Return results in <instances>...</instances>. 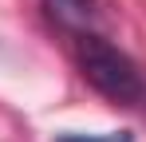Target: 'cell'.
<instances>
[{
	"label": "cell",
	"instance_id": "obj_1",
	"mask_svg": "<svg viewBox=\"0 0 146 142\" xmlns=\"http://www.w3.org/2000/svg\"><path fill=\"white\" fill-rule=\"evenodd\" d=\"M75 59H79L83 79H87L99 95H107L111 103L138 107L146 99L142 71L134 67V59H130L126 51H119L111 40H103L95 32H79V40H75Z\"/></svg>",
	"mask_w": 146,
	"mask_h": 142
},
{
	"label": "cell",
	"instance_id": "obj_2",
	"mask_svg": "<svg viewBox=\"0 0 146 142\" xmlns=\"http://www.w3.org/2000/svg\"><path fill=\"white\" fill-rule=\"evenodd\" d=\"M44 8L59 28L71 32H87V24L95 20V0H44Z\"/></svg>",
	"mask_w": 146,
	"mask_h": 142
},
{
	"label": "cell",
	"instance_id": "obj_3",
	"mask_svg": "<svg viewBox=\"0 0 146 142\" xmlns=\"http://www.w3.org/2000/svg\"><path fill=\"white\" fill-rule=\"evenodd\" d=\"M51 142H134L130 130H111V134H79V130H63Z\"/></svg>",
	"mask_w": 146,
	"mask_h": 142
}]
</instances>
